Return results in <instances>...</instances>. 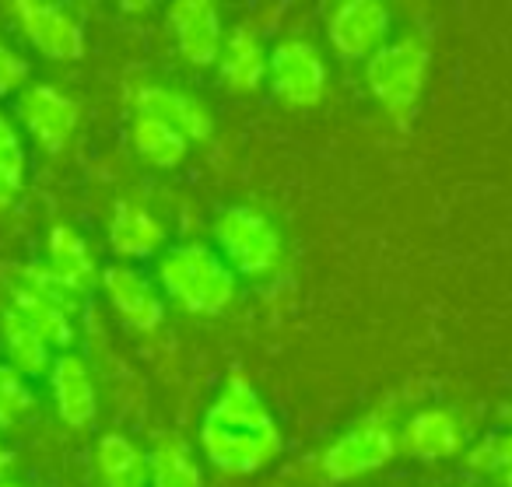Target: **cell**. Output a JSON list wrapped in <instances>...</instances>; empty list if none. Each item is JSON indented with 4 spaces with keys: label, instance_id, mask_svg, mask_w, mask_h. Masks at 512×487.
Segmentation results:
<instances>
[{
    "label": "cell",
    "instance_id": "2e32d148",
    "mask_svg": "<svg viewBox=\"0 0 512 487\" xmlns=\"http://www.w3.org/2000/svg\"><path fill=\"white\" fill-rule=\"evenodd\" d=\"M165 242V228L155 221L148 207L134 204V200H116L113 221H109V246L123 260H144V256L158 253Z\"/></svg>",
    "mask_w": 512,
    "mask_h": 487
},
{
    "label": "cell",
    "instance_id": "484cf974",
    "mask_svg": "<svg viewBox=\"0 0 512 487\" xmlns=\"http://www.w3.org/2000/svg\"><path fill=\"white\" fill-rule=\"evenodd\" d=\"M0 172L11 179V183L22 190L25 183V148H22V137L18 130L11 127V120L0 113Z\"/></svg>",
    "mask_w": 512,
    "mask_h": 487
},
{
    "label": "cell",
    "instance_id": "1f68e13d",
    "mask_svg": "<svg viewBox=\"0 0 512 487\" xmlns=\"http://www.w3.org/2000/svg\"><path fill=\"white\" fill-rule=\"evenodd\" d=\"M0 487H15V484H0Z\"/></svg>",
    "mask_w": 512,
    "mask_h": 487
},
{
    "label": "cell",
    "instance_id": "8fae6325",
    "mask_svg": "<svg viewBox=\"0 0 512 487\" xmlns=\"http://www.w3.org/2000/svg\"><path fill=\"white\" fill-rule=\"evenodd\" d=\"M102 291H106L109 305L116 309V316L127 326L141 333H151L162 326L165 319V302L158 298V291L151 288V281L144 274H137L127 263H109L99 277Z\"/></svg>",
    "mask_w": 512,
    "mask_h": 487
},
{
    "label": "cell",
    "instance_id": "7c38bea8",
    "mask_svg": "<svg viewBox=\"0 0 512 487\" xmlns=\"http://www.w3.org/2000/svg\"><path fill=\"white\" fill-rule=\"evenodd\" d=\"M50 389L57 414L67 428H92L99 417V393L88 365L78 354H60L50 368Z\"/></svg>",
    "mask_w": 512,
    "mask_h": 487
},
{
    "label": "cell",
    "instance_id": "e0dca14e",
    "mask_svg": "<svg viewBox=\"0 0 512 487\" xmlns=\"http://www.w3.org/2000/svg\"><path fill=\"white\" fill-rule=\"evenodd\" d=\"M95 470L102 487H151L148 452L137 449L123 431H106L95 445Z\"/></svg>",
    "mask_w": 512,
    "mask_h": 487
},
{
    "label": "cell",
    "instance_id": "ac0fdd59",
    "mask_svg": "<svg viewBox=\"0 0 512 487\" xmlns=\"http://www.w3.org/2000/svg\"><path fill=\"white\" fill-rule=\"evenodd\" d=\"M460 424L446 407L418 410L400 431V445L418 459H446L460 452Z\"/></svg>",
    "mask_w": 512,
    "mask_h": 487
},
{
    "label": "cell",
    "instance_id": "9a60e30c",
    "mask_svg": "<svg viewBox=\"0 0 512 487\" xmlns=\"http://www.w3.org/2000/svg\"><path fill=\"white\" fill-rule=\"evenodd\" d=\"M46 267L85 298L92 295V288L102 277V270L95 267V256H92V249H88V242L81 239L71 225L50 228V235H46Z\"/></svg>",
    "mask_w": 512,
    "mask_h": 487
},
{
    "label": "cell",
    "instance_id": "30bf717a",
    "mask_svg": "<svg viewBox=\"0 0 512 487\" xmlns=\"http://www.w3.org/2000/svg\"><path fill=\"white\" fill-rule=\"evenodd\" d=\"M169 25L172 36H176L179 57L186 64H218L221 46H225V29H221V15L211 0H176L169 8Z\"/></svg>",
    "mask_w": 512,
    "mask_h": 487
},
{
    "label": "cell",
    "instance_id": "ffe728a7",
    "mask_svg": "<svg viewBox=\"0 0 512 487\" xmlns=\"http://www.w3.org/2000/svg\"><path fill=\"white\" fill-rule=\"evenodd\" d=\"M0 337H4V351H8V361L18 368L22 375H43L53 368V347L18 316L15 309L0 312Z\"/></svg>",
    "mask_w": 512,
    "mask_h": 487
},
{
    "label": "cell",
    "instance_id": "83f0119b",
    "mask_svg": "<svg viewBox=\"0 0 512 487\" xmlns=\"http://www.w3.org/2000/svg\"><path fill=\"white\" fill-rule=\"evenodd\" d=\"M15 197H18V186L11 183V179L4 176V172H0V211H4V207L15 204Z\"/></svg>",
    "mask_w": 512,
    "mask_h": 487
},
{
    "label": "cell",
    "instance_id": "277c9868",
    "mask_svg": "<svg viewBox=\"0 0 512 487\" xmlns=\"http://www.w3.org/2000/svg\"><path fill=\"white\" fill-rule=\"evenodd\" d=\"M428 78V50L421 39H393L372 60H365V81L369 92L379 99V106L404 127L418 109V99L425 92Z\"/></svg>",
    "mask_w": 512,
    "mask_h": 487
},
{
    "label": "cell",
    "instance_id": "44dd1931",
    "mask_svg": "<svg viewBox=\"0 0 512 487\" xmlns=\"http://www.w3.org/2000/svg\"><path fill=\"white\" fill-rule=\"evenodd\" d=\"M151 487H204V470L193 459L190 445L179 435H158L155 449L148 452Z\"/></svg>",
    "mask_w": 512,
    "mask_h": 487
},
{
    "label": "cell",
    "instance_id": "cb8c5ba5",
    "mask_svg": "<svg viewBox=\"0 0 512 487\" xmlns=\"http://www.w3.org/2000/svg\"><path fill=\"white\" fill-rule=\"evenodd\" d=\"M36 396L25 386V375L11 361H0V428H11L32 414Z\"/></svg>",
    "mask_w": 512,
    "mask_h": 487
},
{
    "label": "cell",
    "instance_id": "5b68a950",
    "mask_svg": "<svg viewBox=\"0 0 512 487\" xmlns=\"http://www.w3.org/2000/svg\"><path fill=\"white\" fill-rule=\"evenodd\" d=\"M397 431L383 421V417H365V421L351 424L344 435H337L334 442L327 445L320 459V470L330 484H348V480H358L365 473L386 466L393 456H397Z\"/></svg>",
    "mask_w": 512,
    "mask_h": 487
},
{
    "label": "cell",
    "instance_id": "7402d4cb",
    "mask_svg": "<svg viewBox=\"0 0 512 487\" xmlns=\"http://www.w3.org/2000/svg\"><path fill=\"white\" fill-rule=\"evenodd\" d=\"M130 144L155 169H176V165H183L186 151H190V141L179 130H172L162 120H151V116H134V123H130Z\"/></svg>",
    "mask_w": 512,
    "mask_h": 487
},
{
    "label": "cell",
    "instance_id": "5bb4252c",
    "mask_svg": "<svg viewBox=\"0 0 512 487\" xmlns=\"http://www.w3.org/2000/svg\"><path fill=\"white\" fill-rule=\"evenodd\" d=\"M267 64H271V53H267L264 39L253 25H235L225 32V46H221L218 71L232 92L249 95L267 81Z\"/></svg>",
    "mask_w": 512,
    "mask_h": 487
},
{
    "label": "cell",
    "instance_id": "8992f818",
    "mask_svg": "<svg viewBox=\"0 0 512 487\" xmlns=\"http://www.w3.org/2000/svg\"><path fill=\"white\" fill-rule=\"evenodd\" d=\"M267 85L274 99L285 102L288 109H309L327 92V64L320 50L306 39H281L271 50Z\"/></svg>",
    "mask_w": 512,
    "mask_h": 487
},
{
    "label": "cell",
    "instance_id": "ba28073f",
    "mask_svg": "<svg viewBox=\"0 0 512 487\" xmlns=\"http://www.w3.org/2000/svg\"><path fill=\"white\" fill-rule=\"evenodd\" d=\"M18 29L29 39L32 50H39L50 60H81L88 50L85 25L74 15H67L60 4H46V0H22L15 4Z\"/></svg>",
    "mask_w": 512,
    "mask_h": 487
},
{
    "label": "cell",
    "instance_id": "603a6c76",
    "mask_svg": "<svg viewBox=\"0 0 512 487\" xmlns=\"http://www.w3.org/2000/svg\"><path fill=\"white\" fill-rule=\"evenodd\" d=\"M11 274V281H18V284H25V288H32V291H39L43 298H50V302H57L60 309H67V312H78L81 305H85V295H78V291L71 288V284H64L57 274H53L50 267H46V260L43 263H22V267H8Z\"/></svg>",
    "mask_w": 512,
    "mask_h": 487
},
{
    "label": "cell",
    "instance_id": "f1b7e54d",
    "mask_svg": "<svg viewBox=\"0 0 512 487\" xmlns=\"http://www.w3.org/2000/svg\"><path fill=\"white\" fill-rule=\"evenodd\" d=\"M8 466H11V452L4 449V442H0V473L8 470Z\"/></svg>",
    "mask_w": 512,
    "mask_h": 487
},
{
    "label": "cell",
    "instance_id": "f546056e",
    "mask_svg": "<svg viewBox=\"0 0 512 487\" xmlns=\"http://www.w3.org/2000/svg\"><path fill=\"white\" fill-rule=\"evenodd\" d=\"M505 487H512V470H509V473H505Z\"/></svg>",
    "mask_w": 512,
    "mask_h": 487
},
{
    "label": "cell",
    "instance_id": "4fadbf2b",
    "mask_svg": "<svg viewBox=\"0 0 512 487\" xmlns=\"http://www.w3.org/2000/svg\"><path fill=\"white\" fill-rule=\"evenodd\" d=\"M137 116H151V120L169 123L172 130L186 137V141H207L214 134V116L197 95L176 92V88L148 85L137 92L134 99Z\"/></svg>",
    "mask_w": 512,
    "mask_h": 487
},
{
    "label": "cell",
    "instance_id": "4dcf8cb0",
    "mask_svg": "<svg viewBox=\"0 0 512 487\" xmlns=\"http://www.w3.org/2000/svg\"><path fill=\"white\" fill-rule=\"evenodd\" d=\"M505 417H509V424H512V407H505Z\"/></svg>",
    "mask_w": 512,
    "mask_h": 487
},
{
    "label": "cell",
    "instance_id": "7a4b0ae2",
    "mask_svg": "<svg viewBox=\"0 0 512 487\" xmlns=\"http://www.w3.org/2000/svg\"><path fill=\"white\" fill-rule=\"evenodd\" d=\"M158 284L193 316H218L235 302V270L204 242L165 249L158 256Z\"/></svg>",
    "mask_w": 512,
    "mask_h": 487
},
{
    "label": "cell",
    "instance_id": "9c48e42d",
    "mask_svg": "<svg viewBox=\"0 0 512 487\" xmlns=\"http://www.w3.org/2000/svg\"><path fill=\"white\" fill-rule=\"evenodd\" d=\"M18 116L25 130L46 151H64L78 130V102L53 85H29L18 95Z\"/></svg>",
    "mask_w": 512,
    "mask_h": 487
},
{
    "label": "cell",
    "instance_id": "3957f363",
    "mask_svg": "<svg viewBox=\"0 0 512 487\" xmlns=\"http://www.w3.org/2000/svg\"><path fill=\"white\" fill-rule=\"evenodd\" d=\"M214 242H218V256L246 277H267L281 267L285 256V239H281L278 225L256 207L232 204L218 214L214 221Z\"/></svg>",
    "mask_w": 512,
    "mask_h": 487
},
{
    "label": "cell",
    "instance_id": "52a82bcc",
    "mask_svg": "<svg viewBox=\"0 0 512 487\" xmlns=\"http://www.w3.org/2000/svg\"><path fill=\"white\" fill-rule=\"evenodd\" d=\"M390 8L379 0H344L330 11L327 36L344 60H372L390 43Z\"/></svg>",
    "mask_w": 512,
    "mask_h": 487
},
{
    "label": "cell",
    "instance_id": "d6986e66",
    "mask_svg": "<svg viewBox=\"0 0 512 487\" xmlns=\"http://www.w3.org/2000/svg\"><path fill=\"white\" fill-rule=\"evenodd\" d=\"M8 288H11V309H15L18 316H22L25 323H29L32 330L46 340V344L50 347L71 344L74 340L71 312L60 309L57 302H50V298H43L39 291L25 288V284H18V281H8Z\"/></svg>",
    "mask_w": 512,
    "mask_h": 487
},
{
    "label": "cell",
    "instance_id": "6da1fadb",
    "mask_svg": "<svg viewBox=\"0 0 512 487\" xmlns=\"http://www.w3.org/2000/svg\"><path fill=\"white\" fill-rule=\"evenodd\" d=\"M200 445L221 473L249 477L281 452V428L253 382L228 375L225 389L200 421Z\"/></svg>",
    "mask_w": 512,
    "mask_h": 487
},
{
    "label": "cell",
    "instance_id": "d4e9b609",
    "mask_svg": "<svg viewBox=\"0 0 512 487\" xmlns=\"http://www.w3.org/2000/svg\"><path fill=\"white\" fill-rule=\"evenodd\" d=\"M467 466L477 473H509L512 470V428L481 438L467 452Z\"/></svg>",
    "mask_w": 512,
    "mask_h": 487
},
{
    "label": "cell",
    "instance_id": "4316f807",
    "mask_svg": "<svg viewBox=\"0 0 512 487\" xmlns=\"http://www.w3.org/2000/svg\"><path fill=\"white\" fill-rule=\"evenodd\" d=\"M25 78H29V64L0 39V95L18 92L25 85Z\"/></svg>",
    "mask_w": 512,
    "mask_h": 487
}]
</instances>
